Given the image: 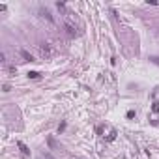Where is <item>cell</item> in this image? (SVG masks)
Instances as JSON below:
<instances>
[{"label":"cell","mask_w":159,"mask_h":159,"mask_svg":"<svg viewBox=\"0 0 159 159\" xmlns=\"http://www.w3.org/2000/svg\"><path fill=\"white\" fill-rule=\"evenodd\" d=\"M66 34H68L69 38H75V36H77V28L73 26V25H66Z\"/></svg>","instance_id":"obj_1"},{"label":"cell","mask_w":159,"mask_h":159,"mask_svg":"<svg viewBox=\"0 0 159 159\" xmlns=\"http://www.w3.org/2000/svg\"><path fill=\"white\" fill-rule=\"evenodd\" d=\"M135 116V111H127V118H133Z\"/></svg>","instance_id":"obj_9"},{"label":"cell","mask_w":159,"mask_h":159,"mask_svg":"<svg viewBox=\"0 0 159 159\" xmlns=\"http://www.w3.org/2000/svg\"><path fill=\"white\" fill-rule=\"evenodd\" d=\"M28 77H30V79H38L39 73H38V71H28Z\"/></svg>","instance_id":"obj_5"},{"label":"cell","mask_w":159,"mask_h":159,"mask_svg":"<svg viewBox=\"0 0 159 159\" xmlns=\"http://www.w3.org/2000/svg\"><path fill=\"white\" fill-rule=\"evenodd\" d=\"M152 111H154L155 114H159V101H155V103L152 105Z\"/></svg>","instance_id":"obj_6"},{"label":"cell","mask_w":159,"mask_h":159,"mask_svg":"<svg viewBox=\"0 0 159 159\" xmlns=\"http://www.w3.org/2000/svg\"><path fill=\"white\" fill-rule=\"evenodd\" d=\"M64 129H66V122H64V124H60V127H58V133H62Z\"/></svg>","instance_id":"obj_7"},{"label":"cell","mask_w":159,"mask_h":159,"mask_svg":"<svg viewBox=\"0 0 159 159\" xmlns=\"http://www.w3.org/2000/svg\"><path fill=\"white\" fill-rule=\"evenodd\" d=\"M150 60H152V62H154V64H157V66H159V56H152V58H150Z\"/></svg>","instance_id":"obj_8"},{"label":"cell","mask_w":159,"mask_h":159,"mask_svg":"<svg viewBox=\"0 0 159 159\" xmlns=\"http://www.w3.org/2000/svg\"><path fill=\"white\" fill-rule=\"evenodd\" d=\"M39 13H41V17H45L49 23H55V17L49 13V9H39Z\"/></svg>","instance_id":"obj_2"},{"label":"cell","mask_w":159,"mask_h":159,"mask_svg":"<svg viewBox=\"0 0 159 159\" xmlns=\"http://www.w3.org/2000/svg\"><path fill=\"white\" fill-rule=\"evenodd\" d=\"M17 146H19V148H21V152H23V154H25V155H30V150H28V148H26V146H25V144H23V142H17Z\"/></svg>","instance_id":"obj_4"},{"label":"cell","mask_w":159,"mask_h":159,"mask_svg":"<svg viewBox=\"0 0 159 159\" xmlns=\"http://www.w3.org/2000/svg\"><path fill=\"white\" fill-rule=\"evenodd\" d=\"M19 52H21V56H23V58H25L26 62H34V56H32V55H30L28 51H25V49H21Z\"/></svg>","instance_id":"obj_3"}]
</instances>
